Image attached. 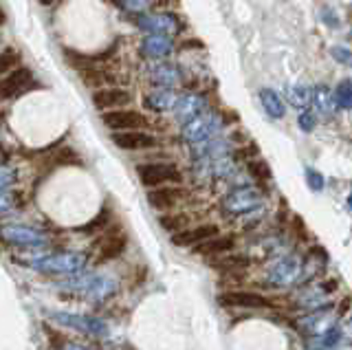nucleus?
I'll return each mask as SVG.
<instances>
[{"label":"nucleus","instance_id":"6e6552de","mask_svg":"<svg viewBox=\"0 0 352 350\" xmlns=\"http://www.w3.org/2000/svg\"><path fill=\"white\" fill-rule=\"evenodd\" d=\"M0 238L5 243L18 245V247H47L49 245V236L42 232V229L29 227V225H20V223H9L0 227Z\"/></svg>","mask_w":352,"mask_h":350},{"label":"nucleus","instance_id":"9b49d317","mask_svg":"<svg viewBox=\"0 0 352 350\" xmlns=\"http://www.w3.org/2000/svg\"><path fill=\"white\" fill-rule=\"evenodd\" d=\"M220 306H227V309H273V302L267 300L260 293H251V291H225L218 295Z\"/></svg>","mask_w":352,"mask_h":350},{"label":"nucleus","instance_id":"5701e85b","mask_svg":"<svg viewBox=\"0 0 352 350\" xmlns=\"http://www.w3.org/2000/svg\"><path fill=\"white\" fill-rule=\"evenodd\" d=\"M176 100H179V95H176L172 89H159L157 86V91L148 93L143 102H146V106L154 113H168V111H174Z\"/></svg>","mask_w":352,"mask_h":350},{"label":"nucleus","instance_id":"c85d7f7f","mask_svg":"<svg viewBox=\"0 0 352 350\" xmlns=\"http://www.w3.org/2000/svg\"><path fill=\"white\" fill-rule=\"evenodd\" d=\"M73 163H80V157H77V152L71 148H60V150H55L53 155H49V168L73 166Z\"/></svg>","mask_w":352,"mask_h":350},{"label":"nucleus","instance_id":"72a5a7b5","mask_svg":"<svg viewBox=\"0 0 352 350\" xmlns=\"http://www.w3.org/2000/svg\"><path fill=\"white\" fill-rule=\"evenodd\" d=\"M297 126H300L302 133L311 135L313 130L317 128V115L313 111H308V108H304V111L300 113V117H297Z\"/></svg>","mask_w":352,"mask_h":350},{"label":"nucleus","instance_id":"2f4dec72","mask_svg":"<svg viewBox=\"0 0 352 350\" xmlns=\"http://www.w3.org/2000/svg\"><path fill=\"white\" fill-rule=\"evenodd\" d=\"M18 64H20V56L16 51L7 49L5 53H0V78L7 75V73H11L14 69H18Z\"/></svg>","mask_w":352,"mask_h":350},{"label":"nucleus","instance_id":"a878e982","mask_svg":"<svg viewBox=\"0 0 352 350\" xmlns=\"http://www.w3.org/2000/svg\"><path fill=\"white\" fill-rule=\"evenodd\" d=\"M286 100H289L291 106L304 111V108L313 104V89L306 84H289L286 86Z\"/></svg>","mask_w":352,"mask_h":350},{"label":"nucleus","instance_id":"c756f323","mask_svg":"<svg viewBox=\"0 0 352 350\" xmlns=\"http://www.w3.org/2000/svg\"><path fill=\"white\" fill-rule=\"evenodd\" d=\"M159 223L163 229H168V232L176 234V232H181V229L187 227V223H190V216L187 214H165L159 218Z\"/></svg>","mask_w":352,"mask_h":350},{"label":"nucleus","instance_id":"6ab92c4d","mask_svg":"<svg viewBox=\"0 0 352 350\" xmlns=\"http://www.w3.org/2000/svg\"><path fill=\"white\" fill-rule=\"evenodd\" d=\"M172 51H174V42L170 36L148 34L141 40V53L150 60H165L172 56Z\"/></svg>","mask_w":352,"mask_h":350},{"label":"nucleus","instance_id":"412c9836","mask_svg":"<svg viewBox=\"0 0 352 350\" xmlns=\"http://www.w3.org/2000/svg\"><path fill=\"white\" fill-rule=\"evenodd\" d=\"M126 245H128V238L124 234H110L108 238H104L102 243H99L95 262H99V265H102V262L117 260L126 251Z\"/></svg>","mask_w":352,"mask_h":350},{"label":"nucleus","instance_id":"dca6fc26","mask_svg":"<svg viewBox=\"0 0 352 350\" xmlns=\"http://www.w3.org/2000/svg\"><path fill=\"white\" fill-rule=\"evenodd\" d=\"M132 102V95L126 89H117V86H106L93 93V104L99 111H115V108H124Z\"/></svg>","mask_w":352,"mask_h":350},{"label":"nucleus","instance_id":"7c9ffc66","mask_svg":"<svg viewBox=\"0 0 352 350\" xmlns=\"http://www.w3.org/2000/svg\"><path fill=\"white\" fill-rule=\"evenodd\" d=\"M110 218H113V212H110L108 207H104V210L99 212L91 223L84 225V227H80V232H84V234H97V232H102V229L108 227Z\"/></svg>","mask_w":352,"mask_h":350},{"label":"nucleus","instance_id":"4c0bfd02","mask_svg":"<svg viewBox=\"0 0 352 350\" xmlns=\"http://www.w3.org/2000/svg\"><path fill=\"white\" fill-rule=\"evenodd\" d=\"M16 199L9 190H0V214H7L9 210H14Z\"/></svg>","mask_w":352,"mask_h":350},{"label":"nucleus","instance_id":"c03bdc74","mask_svg":"<svg viewBox=\"0 0 352 350\" xmlns=\"http://www.w3.org/2000/svg\"><path fill=\"white\" fill-rule=\"evenodd\" d=\"M348 207H350V210H352V192L348 194Z\"/></svg>","mask_w":352,"mask_h":350},{"label":"nucleus","instance_id":"4be33fe9","mask_svg":"<svg viewBox=\"0 0 352 350\" xmlns=\"http://www.w3.org/2000/svg\"><path fill=\"white\" fill-rule=\"evenodd\" d=\"M236 247V238L234 236H214L205 240L196 247V254H201L205 258H218V256H225L229 254L231 249Z\"/></svg>","mask_w":352,"mask_h":350},{"label":"nucleus","instance_id":"c9c22d12","mask_svg":"<svg viewBox=\"0 0 352 350\" xmlns=\"http://www.w3.org/2000/svg\"><path fill=\"white\" fill-rule=\"evenodd\" d=\"M306 183H308V188H311L313 192H322L324 185H326V179H324V174L319 170L306 168Z\"/></svg>","mask_w":352,"mask_h":350},{"label":"nucleus","instance_id":"58836bf2","mask_svg":"<svg viewBox=\"0 0 352 350\" xmlns=\"http://www.w3.org/2000/svg\"><path fill=\"white\" fill-rule=\"evenodd\" d=\"M322 20H324V25H328L330 29L339 27V18L335 14V9H330V7H324L322 9Z\"/></svg>","mask_w":352,"mask_h":350},{"label":"nucleus","instance_id":"a211bd4d","mask_svg":"<svg viewBox=\"0 0 352 350\" xmlns=\"http://www.w3.org/2000/svg\"><path fill=\"white\" fill-rule=\"evenodd\" d=\"M218 236V225H198V227H185L181 232L172 234V243L176 247H198L205 240Z\"/></svg>","mask_w":352,"mask_h":350},{"label":"nucleus","instance_id":"a18cd8bd","mask_svg":"<svg viewBox=\"0 0 352 350\" xmlns=\"http://www.w3.org/2000/svg\"><path fill=\"white\" fill-rule=\"evenodd\" d=\"M5 161V152L3 150H0V163H3Z\"/></svg>","mask_w":352,"mask_h":350},{"label":"nucleus","instance_id":"f257e3e1","mask_svg":"<svg viewBox=\"0 0 352 350\" xmlns=\"http://www.w3.org/2000/svg\"><path fill=\"white\" fill-rule=\"evenodd\" d=\"M64 287L71 293L80 295L86 302H106L119 291V282L108 276V273H75L69 276V280L64 282Z\"/></svg>","mask_w":352,"mask_h":350},{"label":"nucleus","instance_id":"b1692460","mask_svg":"<svg viewBox=\"0 0 352 350\" xmlns=\"http://www.w3.org/2000/svg\"><path fill=\"white\" fill-rule=\"evenodd\" d=\"M258 100H260V104L264 108V113H267L271 119H284V115H286V104H284L280 93H275L273 89H260Z\"/></svg>","mask_w":352,"mask_h":350},{"label":"nucleus","instance_id":"423d86ee","mask_svg":"<svg viewBox=\"0 0 352 350\" xmlns=\"http://www.w3.org/2000/svg\"><path fill=\"white\" fill-rule=\"evenodd\" d=\"M264 203V194L258 188H251V185H245V188H236L231 190L225 199H223V212L229 216H247L253 214L262 207Z\"/></svg>","mask_w":352,"mask_h":350},{"label":"nucleus","instance_id":"7ed1b4c3","mask_svg":"<svg viewBox=\"0 0 352 350\" xmlns=\"http://www.w3.org/2000/svg\"><path fill=\"white\" fill-rule=\"evenodd\" d=\"M304 278V262L295 254H282L275 258L264 271V284L271 289L293 287Z\"/></svg>","mask_w":352,"mask_h":350},{"label":"nucleus","instance_id":"ddd939ff","mask_svg":"<svg viewBox=\"0 0 352 350\" xmlns=\"http://www.w3.org/2000/svg\"><path fill=\"white\" fill-rule=\"evenodd\" d=\"M33 89V75L27 69H14L0 78V100H14Z\"/></svg>","mask_w":352,"mask_h":350},{"label":"nucleus","instance_id":"f704fd0d","mask_svg":"<svg viewBox=\"0 0 352 350\" xmlns=\"http://www.w3.org/2000/svg\"><path fill=\"white\" fill-rule=\"evenodd\" d=\"M330 56H333V60L337 64H341V67H350L352 69V49L335 45L333 49H330Z\"/></svg>","mask_w":352,"mask_h":350},{"label":"nucleus","instance_id":"473e14b6","mask_svg":"<svg viewBox=\"0 0 352 350\" xmlns=\"http://www.w3.org/2000/svg\"><path fill=\"white\" fill-rule=\"evenodd\" d=\"M115 3L124 9V12L135 14V16H141L148 12V0H115Z\"/></svg>","mask_w":352,"mask_h":350},{"label":"nucleus","instance_id":"a19ab883","mask_svg":"<svg viewBox=\"0 0 352 350\" xmlns=\"http://www.w3.org/2000/svg\"><path fill=\"white\" fill-rule=\"evenodd\" d=\"M330 350H352V344H346V346H335V348H330Z\"/></svg>","mask_w":352,"mask_h":350},{"label":"nucleus","instance_id":"aec40b11","mask_svg":"<svg viewBox=\"0 0 352 350\" xmlns=\"http://www.w3.org/2000/svg\"><path fill=\"white\" fill-rule=\"evenodd\" d=\"M181 69L176 67L172 62H161V64H154L150 69V80L154 86H159V89H172L181 82Z\"/></svg>","mask_w":352,"mask_h":350},{"label":"nucleus","instance_id":"393cba45","mask_svg":"<svg viewBox=\"0 0 352 350\" xmlns=\"http://www.w3.org/2000/svg\"><path fill=\"white\" fill-rule=\"evenodd\" d=\"M313 104L317 108V113H322L324 117H335V113H337L335 95L330 93V89L326 84L313 86Z\"/></svg>","mask_w":352,"mask_h":350},{"label":"nucleus","instance_id":"e433bc0d","mask_svg":"<svg viewBox=\"0 0 352 350\" xmlns=\"http://www.w3.org/2000/svg\"><path fill=\"white\" fill-rule=\"evenodd\" d=\"M18 181V174L14 168H7L0 163V190H11Z\"/></svg>","mask_w":352,"mask_h":350},{"label":"nucleus","instance_id":"f8f14e48","mask_svg":"<svg viewBox=\"0 0 352 350\" xmlns=\"http://www.w3.org/2000/svg\"><path fill=\"white\" fill-rule=\"evenodd\" d=\"M337 284H308V287H304L300 293H297L295 298V306L302 311H317V309H324V306L328 304V298L330 293L335 291Z\"/></svg>","mask_w":352,"mask_h":350},{"label":"nucleus","instance_id":"9d476101","mask_svg":"<svg viewBox=\"0 0 352 350\" xmlns=\"http://www.w3.org/2000/svg\"><path fill=\"white\" fill-rule=\"evenodd\" d=\"M102 122L106 128L121 133V130H146L148 119L137 111H128V108H115V111H106L102 115Z\"/></svg>","mask_w":352,"mask_h":350},{"label":"nucleus","instance_id":"cd10ccee","mask_svg":"<svg viewBox=\"0 0 352 350\" xmlns=\"http://www.w3.org/2000/svg\"><path fill=\"white\" fill-rule=\"evenodd\" d=\"M335 102L344 111H352V80H341L335 89Z\"/></svg>","mask_w":352,"mask_h":350},{"label":"nucleus","instance_id":"f03ea898","mask_svg":"<svg viewBox=\"0 0 352 350\" xmlns=\"http://www.w3.org/2000/svg\"><path fill=\"white\" fill-rule=\"evenodd\" d=\"M86 254L82 251H60V254H38L29 256L27 265L47 276H75L86 269Z\"/></svg>","mask_w":352,"mask_h":350},{"label":"nucleus","instance_id":"39448f33","mask_svg":"<svg viewBox=\"0 0 352 350\" xmlns=\"http://www.w3.org/2000/svg\"><path fill=\"white\" fill-rule=\"evenodd\" d=\"M49 317L64 328H71L75 333H82L88 337H104L108 335V324L102 317L95 315H80V313H64V311H51Z\"/></svg>","mask_w":352,"mask_h":350},{"label":"nucleus","instance_id":"1a4fd4ad","mask_svg":"<svg viewBox=\"0 0 352 350\" xmlns=\"http://www.w3.org/2000/svg\"><path fill=\"white\" fill-rule=\"evenodd\" d=\"M135 23L146 34H159V36H174L181 31V23L174 14H141L135 18Z\"/></svg>","mask_w":352,"mask_h":350},{"label":"nucleus","instance_id":"f3484780","mask_svg":"<svg viewBox=\"0 0 352 350\" xmlns=\"http://www.w3.org/2000/svg\"><path fill=\"white\" fill-rule=\"evenodd\" d=\"M185 192L176 185H163V188H152L148 192V203L159 212H170L176 205H181Z\"/></svg>","mask_w":352,"mask_h":350},{"label":"nucleus","instance_id":"37998d69","mask_svg":"<svg viewBox=\"0 0 352 350\" xmlns=\"http://www.w3.org/2000/svg\"><path fill=\"white\" fill-rule=\"evenodd\" d=\"M5 20H7V16H5V12H3V9H0V27L5 25Z\"/></svg>","mask_w":352,"mask_h":350},{"label":"nucleus","instance_id":"bb28decb","mask_svg":"<svg viewBox=\"0 0 352 350\" xmlns=\"http://www.w3.org/2000/svg\"><path fill=\"white\" fill-rule=\"evenodd\" d=\"M82 80L84 84L88 86V89H99V86H106V84H113V73H108L104 69H84L82 71Z\"/></svg>","mask_w":352,"mask_h":350},{"label":"nucleus","instance_id":"20e7f679","mask_svg":"<svg viewBox=\"0 0 352 350\" xmlns=\"http://www.w3.org/2000/svg\"><path fill=\"white\" fill-rule=\"evenodd\" d=\"M220 128H223V119H220V115L205 111L203 115H198V117L190 119L187 124H183L181 137H183L185 144L201 146V144H205V141L214 139Z\"/></svg>","mask_w":352,"mask_h":350},{"label":"nucleus","instance_id":"79ce46f5","mask_svg":"<svg viewBox=\"0 0 352 350\" xmlns=\"http://www.w3.org/2000/svg\"><path fill=\"white\" fill-rule=\"evenodd\" d=\"M38 3H40V5H47V7H49V5H53V3H58V0H38Z\"/></svg>","mask_w":352,"mask_h":350},{"label":"nucleus","instance_id":"49530a36","mask_svg":"<svg viewBox=\"0 0 352 350\" xmlns=\"http://www.w3.org/2000/svg\"><path fill=\"white\" fill-rule=\"evenodd\" d=\"M350 40H352V29H350Z\"/></svg>","mask_w":352,"mask_h":350},{"label":"nucleus","instance_id":"4468645a","mask_svg":"<svg viewBox=\"0 0 352 350\" xmlns=\"http://www.w3.org/2000/svg\"><path fill=\"white\" fill-rule=\"evenodd\" d=\"M115 146L126 150V152H139V150H152L159 146V141L154 135L146 133V130H121V133L113 135Z\"/></svg>","mask_w":352,"mask_h":350},{"label":"nucleus","instance_id":"ea45409f","mask_svg":"<svg viewBox=\"0 0 352 350\" xmlns=\"http://www.w3.org/2000/svg\"><path fill=\"white\" fill-rule=\"evenodd\" d=\"M64 350H93V348H88V346H84V344H75V342H69L64 346Z\"/></svg>","mask_w":352,"mask_h":350},{"label":"nucleus","instance_id":"0eeeda50","mask_svg":"<svg viewBox=\"0 0 352 350\" xmlns=\"http://www.w3.org/2000/svg\"><path fill=\"white\" fill-rule=\"evenodd\" d=\"M137 174L139 181L150 190L183 183V174L174 163H141V166H137Z\"/></svg>","mask_w":352,"mask_h":350},{"label":"nucleus","instance_id":"2eb2a0df","mask_svg":"<svg viewBox=\"0 0 352 350\" xmlns=\"http://www.w3.org/2000/svg\"><path fill=\"white\" fill-rule=\"evenodd\" d=\"M207 111V100L203 95L198 93H187V95H181L179 100H176V106H174V119L179 124H187L190 119L203 115Z\"/></svg>","mask_w":352,"mask_h":350}]
</instances>
